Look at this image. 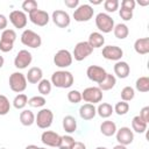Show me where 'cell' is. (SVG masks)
Masks as SVG:
<instances>
[{
  "label": "cell",
  "mask_w": 149,
  "mask_h": 149,
  "mask_svg": "<svg viewBox=\"0 0 149 149\" xmlns=\"http://www.w3.org/2000/svg\"><path fill=\"white\" fill-rule=\"evenodd\" d=\"M50 81H51V84L55 87H58V88H69V87H71L73 85L74 78H73V74L70 71L58 70V71H55L51 74V80Z\"/></svg>",
  "instance_id": "6da1fadb"
},
{
  "label": "cell",
  "mask_w": 149,
  "mask_h": 149,
  "mask_svg": "<svg viewBox=\"0 0 149 149\" xmlns=\"http://www.w3.org/2000/svg\"><path fill=\"white\" fill-rule=\"evenodd\" d=\"M95 26L99 29V33L108 34L113 30L115 23L112 16H109L107 13H98L95 15Z\"/></svg>",
  "instance_id": "7a4b0ae2"
},
{
  "label": "cell",
  "mask_w": 149,
  "mask_h": 149,
  "mask_svg": "<svg viewBox=\"0 0 149 149\" xmlns=\"http://www.w3.org/2000/svg\"><path fill=\"white\" fill-rule=\"evenodd\" d=\"M9 87L13 92L15 93H22L26 88H27V79H26V76L22 73V72H13L10 76H9Z\"/></svg>",
  "instance_id": "3957f363"
},
{
  "label": "cell",
  "mask_w": 149,
  "mask_h": 149,
  "mask_svg": "<svg viewBox=\"0 0 149 149\" xmlns=\"http://www.w3.org/2000/svg\"><path fill=\"white\" fill-rule=\"evenodd\" d=\"M21 43L23 45H26V47L36 49V48H40L41 47L42 38L34 30H31V29H24L22 31V34H21Z\"/></svg>",
  "instance_id": "277c9868"
},
{
  "label": "cell",
  "mask_w": 149,
  "mask_h": 149,
  "mask_svg": "<svg viewBox=\"0 0 149 149\" xmlns=\"http://www.w3.org/2000/svg\"><path fill=\"white\" fill-rule=\"evenodd\" d=\"M16 40V33L14 29H5L0 37V50L2 52H9L14 48V42Z\"/></svg>",
  "instance_id": "5b68a950"
},
{
  "label": "cell",
  "mask_w": 149,
  "mask_h": 149,
  "mask_svg": "<svg viewBox=\"0 0 149 149\" xmlns=\"http://www.w3.org/2000/svg\"><path fill=\"white\" fill-rule=\"evenodd\" d=\"M93 14H94L93 7L88 3H83L74 9L72 16L77 22H87L93 17Z\"/></svg>",
  "instance_id": "8992f818"
},
{
  "label": "cell",
  "mask_w": 149,
  "mask_h": 149,
  "mask_svg": "<svg viewBox=\"0 0 149 149\" xmlns=\"http://www.w3.org/2000/svg\"><path fill=\"white\" fill-rule=\"evenodd\" d=\"M54 121V113L49 108H42L40 112H37V115L35 116V123L41 129H47L52 125Z\"/></svg>",
  "instance_id": "52a82bcc"
},
{
  "label": "cell",
  "mask_w": 149,
  "mask_h": 149,
  "mask_svg": "<svg viewBox=\"0 0 149 149\" xmlns=\"http://www.w3.org/2000/svg\"><path fill=\"white\" fill-rule=\"evenodd\" d=\"M92 52H93V48L87 43V41H81L74 45L72 58H74V61L77 62H81L85 58H87Z\"/></svg>",
  "instance_id": "ba28073f"
},
{
  "label": "cell",
  "mask_w": 149,
  "mask_h": 149,
  "mask_svg": "<svg viewBox=\"0 0 149 149\" xmlns=\"http://www.w3.org/2000/svg\"><path fill=\"white\" fill-rule=\"evenodd\" d=\"M81 100L86 101L87 104H98L102 100V91L98 86H90L86 87L81 92Z\"/></svg>",
  "instance_id": "9c48e42d"
},
{
  "label": "cell",
  "mask_w": 149,
  "mask_h": 149,
  "mask_svg": "<svg viewBox=\"0 0 149 149\" xmlns=\"http://www.w3.org/2000/svg\"><path fill=\"white\" fill-rule=\"evenodd\" d=\"M72 54L66 49L58 50L54 56V64L61 69H65L72 64Z\"/></svg>",
  "instance_id": "30bf717a"
},
{
  "label": "cell",
  "mask_w": 149,
  "mask_h": 149,
  "mask_svg": "<svg viewBox=\"0 0 149 149\" xmlns=\"http://www.w3.org/2000/svg\"><path fill=\"white\" fill-rule=\"evenodd\" d=\"M31 62H33L31 52H29L26 49H22L16 54V56L14 58V66L19 70H23V69L28 68V65H30Z\"/></svg>",
  "instance_id": "8fae6325"
},
{
  "label": "cell",
  "mask_w": 149,
  "mask_h": 149,
  "mask_svg": "<svg viewBox=\"0 0 149 149\" xmlns=\"http://www.w3.org/2000/svg\"><path fill=\"white\" fill-rule=\"evenodd\" d=\"M107 72L104 68L99 66V65H90L86 69V76L91 81H94L97 84H100L105 77H106Z\"/></svg>",
  "instance_id": "7c38bea8"
},
{
  "label": "cell",
  "mask_w": 149,
  "mask_h": 149,
  "mask_svg": "<svg viewBox=\"0 0 149 149\" xmlns=\"http://www.w3.org/2000/svg\"><path fill=\"white\" fill-rule=\"evenodd\" d=\"M101 55L105 59L118 62V61H121V58L123 56V51L118 45H105L102 48Z\"/></svg>",
  "instance_id": "4fadbf2b"
},
{
  "label": "cell",
  "mask_w": 149,
  "mask_h": 149,
  "mask_svg": "<svg viewBox=\"0 0 149 149\" xmlns=\"http://www.w3.org/2000/svg\"><path fill=\"white\" fill-rule=\"evenodd\" d=\"M115 136H116L118 143L126 146V147L134 141V132L129 127H121V128L116 129Z\"/></svg>",
  "instance_id": "5bb4252c"
},
{
  "label": "cell",
  "mask_w": 149,
  "mask_h": 149,
  "mask_svg": "<svg viewBox=\"0 0 149 149\" xmlns=\"http://www.w3.org/2000/svg\"><path fill=\"white\" fill-rule=\"evenodd\" d=\"M9 21L10 23L17 28V29H23L26 26H27V22H28V16L22 10H12L9 13Z\"/></svg>",
  "instance_id": "9a60e30c"
},
{
  "label": "cell",
  "mask_w": 149,
  "mask_h": 149,
  "mask_svg": "<svg viewBox=\"0 0 149 149\" xmlns=\"http://www.w3.org/2000/svg\"><path fill=\"white\" fill-rule=\"evenodd\" d=\"M51 20L59 28H66L70 26V22H71L69 13L65 10H62V9H56L55 12H52Z\"/></svg>",
  "instance_id": "2e32d148"
},
{
  "label": "cell",
  "mask_w": 149,
  "mask_h": 149,
  "mask_svg": "<svg viewBox=\"0 0 149 149\" xmlns=\"http://www.w3.org/2000/svg\"><path fill=\"white\" fill-rule=\"evenodd\" d=\"M29 20L31 23H34L35 26H38V27H44L49 23L50 21V16L49 14L45 12V10H42V9H36L34 10L33 13L29 14Z\"/></svg>",
  "instance_id": "e0dca14e"
},
{
  "label": "cell",
  "mask_w": 149,
  "mask_h": 149,
  "mask_svg": "<svg viewBox=\"0 0 149 149\" xmlns=\"http://www.w3.org/2000/svg\"><path fill=\"white\" fill-rule=\"evenodd\" d=\"M41 141L47 147L58 148L59 142H61V135L52 130H44L41 134Z\"/></svg>",
  "instance_id": "ac0fdd59"
},
{
  "label": "cell",
  "mask_w": 149,
  "mask_h": 149,
  "mask_svg": "<svg viewBox=\"0 0 149 149\" xmlns=\"http://www.w3.org/2000/svg\"><path fill=\"white\" fill-rule=\"evenodd\" d=\"M113 69H114V74L118 78H121V79L127 78L130 73V66L128 65L127 62H123V61H118L114 64Z\"/></svg>",
  "instance_id": "d6986e66"
},
{
  "label": "cell",
  "mask_w": 149,
  "mask_h": 149,
  "mask_svg": "<svg viewBox=\"0 0 149 149\" xmlns=\"http://www.w3.org/2000/svg\"><path fill=\"white\" fill-rule=\"evenodd\" d=\"M97 115V107L92 104H84L79 108V116L83 120H92Z\"/></svg>",
  "instance_id": "ffe728a7"
},
{
  "label": "cell",
  "mask_w": 149,
  "mask_h": 149,
  "mask_svg": "<svg viewBox=\"0 0 149 149\" xmlns=\"http://www.w3.org/2000/svg\"><path fill=\"white\" fill-rule=\"evenodd\" d=\"M43 71L38 66H33L28 70V73L26 74V79L30 84H38L43 78Z\"/></svg>",
  "instance_id": "44dd1931"
},
{
  "label": "cell",
  "mask_w": 149,
  "mask_h": 149,
  "mask_svg": "<svg viewBox=\"0 0 149 149\" xmlns=\"http://www.w3.org/2000/svg\"><path fill=\"white\" fill-rule=\"evenodd\" d=\"M134 50L139 55H147L149 52V37H141L134 42Z\"/></svg>",
  "instance_id": "7402d4cb"
},
{
  "label": "cell",
  "mask_w": 149,
  "mask_h": 149,
  "mask_svg": "<svg viewBox=\"0 0 149 149\" xmlns=\"http://www.w3.org/2000/svg\"><path fill=\"white\" fill-rule=\"evenodd\" d=\"M87 43H88L93 49H95V48H101V47H104V44H105V37H104V35H102L101 33H99V31H93V33L90 34Z\"/></svg>",
  "instance_id": "603a6c76"
},
{
  "label": "cell",
  "mask_w": 149,
  "mask_h": 149,
  "mask_svg": "<svg viewBox=\"0 0 149 149\" xmlns=\"http://www.w3.org/2000/svg\"><path fill=\"white\" fill-rule=\"evenodd\" d=\"M116 125L115 122L111 121V120H106V121H102L101 125H100V132L102 135L109 137V136H113L115 135L116 133Z\"/></svg>",
  "instance_id": "cb8c5ba5"
},
{
  "label": "cell",
  "mask_w": 149,
  "mask_h": 149,
  "mask_svg": "<svg viewBox=\"0 0 149 149\" xmlns=\"http://www.w3.org/2000/svg\"><path fill=\"white\" fill-rule=\"evenodd\" d=\"M115 84H116V77L114 74L107 72L105 79L100 84H98V87L101 91H109V90H112L115 86Z\"/></svg>",
  "instance_id": "d4e9b609"
},
{
  "label": "cell",
  "mask_w": 149,
  "mask_h": 149,
  "mask_svg": "<svg viewBox=\"0 0 149 149\" xmlns=\"http://www.w3.org/2000/svg\"><path fill=\"white\" fill-rule=\"evenodd\" d=\"M63 129L68 134H72L77 129V120L72 115H66L63 118Z\"/></svg>",
  "instance_id": "484cf974"
},
{
  "label": "cell",
  "mask_w": 149,
  "mask_h": 149,
  "mask_svg": "<svg viewBox=\"0 0 149 149\" xmlns=\"http://www.w3.org/2000/svg\"><path fill=\"white\" fill-rule=\"evenodd\" d=\"M114 109H113V106L108 102H101L99 104V106L97 107V114L102 118V119H107L109 118L112 114H113Z\"/></svg>",
  "instance_id": "4316f807"
},
{
  "label": "cell",
  "mask_w": 149,
  "mask_h": 149,
  "mask_svg": "<svg viewBox=\"0 0 149 149\" xmlns=\"http://www.w3.org/2000/svg\"><path fill=\"white\" fill-rule=\"evenodd\" d=\"M20 122L26 127H29L35 123V114L33 113V111L22 109V112L20 113Z\"/></svg>",
  "instance_id": "83f0119b"
},
{
  "label": "cell",
  "mask_w": 149,
  "mask_h": 149,
  "mask_svg": "<svg viewBox=\"0 0 149 149\" xmlns=\"http://www.w3.org/2000/svg\"><path fill=\"white\" fill-rule=\"evenodd\" d=\"M147 127H148V123L144 122L139 115H135L132 120V130L135 132V133H139V134H142L147 130Z\"/></svg>",
  "instance_id": "f1b7e54d"
},
{
  "label": "cell",
  "mask_w": 149,
  "mask_h": 149,
  "mask_svg": "<svg viewBox=\"0 0 149 149\" xmlns=\"http://www.w3.org/2000/svg\"><path fill=\"white\" fill-rule=\"evenodd\" d=\"M113 33H114V36L119 40H125L128 34H129V29L127 27V24L125 23H118L114 26L113 28Z\"/></svg>",
  "instance_id": "f546056e"
},
{
  "label": "cell",
  "mask_w": 149,
  "mask_h": 149,
  "mask_svg": "<svg viewBox=\"0 0 149 149\" xmlns=\"http://www.w3.org/2000/svg\"><path fill=\"white\" fill-rule=\"evenodd\" d=\"M135 88L139 92H142V93L148 92L149 91V77L142 76V77L137 78L136 81H135Z\"/></svg>",
  "instance_id": "4dcf8cb0"
},
{
  "label": "cell",
  "mask_w": 149,
  "mask_h": 149,
  "mask_svg": "<svg viewBox=\"0 0 149 149\" xmlns=\"http://www.w3.org/2000/svg\"><path fill=\"white\" fill-rule=\"evenodd\" d=\"M27 105H28V97L24 93H19L13 100V106L16 109H23Z\"/></svg>",
  "instance_id": "1f68e13d"
},
{
  "label": "cell",
  "mask_w": 149,
  "mask_h": 149,
  "mask_svg": "<svg viewBox=\"0 0 149 149\" xmlns=\"http://www.w3.org/2000/svg\"><path fill=\"white\" fill-rule=\"evenodd\" d=\"M51 88H52V84L50 80L48 79H42L38 84H37V90L38 92L41 93V95H48L50 92H51Z\"/></svg>",
  "instance_id": "d6a6232c"
},
{
  "label": "cell",
  "mask_w": 149,
  "mask_h": 149,
  "mask_svg": "<svg viewBox=\"0 0 149 149\" xmlns=\"http://www.w3.org/2000/svg\"><path fill=\"white\" fill-rule=\"evenodd\" d=\"M45 102H47V100L43 95H35V97H31L30 99H28V105L34 108H41L45 105Z\"/></svg>",
  "instance_id": "836d02e7"
},
{
  "label": "cell",
  "mask_w": 149,
  "mask_h": 149,
  "mask_svg": "<svg viewBox=\"0 0 149 149\" xmlns=\"http://www.w3.org/2000/svg\"><path fill=\"white\" fill-rule=\"evenodd\" d=\"M135 97V90L132 87V86H125L122 90H121V100L122 101H130L133 100Z\"/></svg>",
  "instance_id": "e575fe53"
},
{
  "label": "cell",
  "mask_w": 149,
  "mask_h": 149,
  "mask_svg": "<svg viewBox=\"0 0 149 149\" xmlns=\"http://www.w3.org/2000/svg\"><path fill=\"white\" fill-rule=\"evenodd\" d=\"M74 139L71 135H64L61 136V142L58 146V149H71L73 143H74Z\"/></svg>",
  "instance_id": "d590c367"
},
{
  "label": "cell",
  "mask_w": 149,
  "mask_h": 149,
  "mask_svg": "<svg viewBox=\"0 0 149 149\" xmlns=\"http://www.w3.org/2000/svg\"><path fill=\"white\" fill-rule=\"evenodd\" d=\"M36 9H38L37 1H35V0H26V1L22 2V12L30 14Z\"/></svg>",
  "instance_id": "8d00e7d4"
},
{
  "label": "cell",
  "mask_w": 149,
  "mask_h": 149,
  "mask_svg": "<svg viewBox=\"0 0 149 149\" xmlns=\"http://www.w3.org/2000/svg\"><path fill=\"white\" fill-rule=\"evenodd\" d=\"M113 109H114V112H115L118 115H125V114H127L128 111H129V104L121 100V101H119V102L115 104V106L113 107Z\"/></svg>",
  "instance_id": "74e56055"
},
{
  "label": "cell",
  "mask_w": 149,
  "mask_h": 149,
  "mask_svg": "<svg viewBox=\"0 0 149 149\" xmlns=\"http://www.w3.org/2000/svg\"><path fill=\"white\" fill-rule=\"evenodd\" d=\"M10 109V102L8 98L3 94H0V115H6Z\"/></svg>",
  "instance_id": "f35d334b"
},
{
  "label": "cell",
  "mask_w": 149,
  "mask_h": 149,
  "mask_svg": "<svg viewBox=\"0 0 149 149\" xmlns=\"http://www.w3.org/2000/svg\"><path fill=\"white\" fill-rule=\"evenodd\" d=\"M104 8L107 13H114L119 9V1L118 0H106L104 2Z\"/></svg>",
  "instance_id": "ab89813d"
},
{
  "label": "cell",
  "mask_w": 149,
  "mask_h": 149,
  "mask_svg": "<svg viewBox=\"0 0 149 149\" xmlns=\"http://www.w3.org/2000/svg\"><path fill=\"white\" fill-rule=\"evenodd\" d=\"M68 100L71 104H78L81 101V92H79L78 90H71L68 93Z\"/></svg>",
  "instance_id": "60d3db41"
},
{
  "label": "cell",
  "mask_w": 149,
  "mask_h": 149,
  "mask_svg": "<svg viewBox=\"0 0 149 149\" xmlns=\"http://www.w3.org/2000/svg\"><path fill=\"white\" fill-rule=\"evenodd\" d=\"M119 15L123 21H130L133 19V10L126 9V8H120L119 9Z\"/></svg>",
  "instance_id": "b9f144b4"
},
{
  "label": "cell",
  "mask_w": 149,
  "mask_h": 149,
  "mask_svg": "<svg viewBox=\"0 0 149 149\" xmlns=\"http://www.w3.org/2000/svg\"><path fill=\"white\" fill-rule=\"evenodd\" d=\"M135 6H136L135 0H122L121 1V7L122 8H126V9H129V10H134Z\"/></svg>",
  "instance_id": "7bdbcfd3"
},
{
  "label": "cell",
  "mask_w": 149,
  "mask_h": 149,
  "mask_svg": "<svg viewBox=\"0 0 149 149\" xmlns=\"http://www.w3.org/2000/svg\"><path fill=\"white\" fill-rule=\"evenodd\" d=\"M144 122H149V106H144L141 111H140V115H139Z\"/></svg>",
  "instance_id": "ee69618b"
},
{
  "label": "cell",
  "mask_w": 149,
  "mask_h": 149,
  "mask_svg": "<svg viewBox=\"0 0 149 149\" xmlns=\"http://www.w3.org/2000/svg\"><path fill=\"white\" fill-rule=\"evenodd\" d=\"M64 5H65L68 8L76 9V8L79 6V0H64Z\"/></svg>",
  "instance_id": "f6af8a7d"
},
{
  "label": "cell",
  "mask_w": 149,
  "mask_h": 149,
  "mask_svg": "<svg viewBox=\"0 0 149 149\" xmlns=\"http://www.w3.org/2000/svg\"><path fill=\"white\" fill-rule=\"evenodd\" d=\"M7 24H8V19L3 15V14H0V30H5L7 29Z\"/></svg>",
  "instance_id": "bcb514c9"
},
{
  "label": "cell",
  "mask_w": 149,
  "mask_h": 149,
  "mask_svg": "<svg viewBox=\"0 0 149 149\" xmlns=\"http://www.w3.org/2000/svg\"><path fill=\"white\" fill-rule=\"evenodd\" d=\"M71 149H86V146H85V143H83L80 141H76Z\"/></svg>",
  "instance_id": "7dc6e473"
},
{
  "label": "cell",
  "mask_w": 149,
  "mask_h": 149,
  "mask_svg": "<svg viewBox=\"0 0 149 149\" xmlns=\"http://www.w3.org/2000/svg\"><path fill=\"white\" fill-rule=\"evenodd\" d=\"M113 149H127V147L126 146H122V144H116V146H114L113 147Z\"/></svg>",
  "instance_id": "c3c4849f"
},
{
  "label": "cell",
  "mask_w": 149,
  "mask_h": 149,
  "mask_svg": "<svg viewBox=\"0 0 149 149\" xmlns=\"http://www.w3.org/2000/svg\"><path fill=\"white\" fill-rule=\"evenodd\" d=\"M24 149H40V147H37V146H35V144H29V146H27Z\"/></svg>",
  "instance_id": "681fc988"
},
{
  "label": "cell",
  "mask_w": 149,
  "mask_h": 149,
  "mask_svg": "<svg viewBox=\"0 0 149 149\" xmlns=\"http://www.w3.org/2000/svg\"><path fill=\"white\" fill-rule=\"evenodd\" d=\"M3 64H5V58H3V56L0 55V69L3 66Z\"/></svg>",
  "instance_id": "f907efd6"
},
{
  "label": "cell",
  "mask_w": 149,
  "mask_h": 149,
  "mask_svg": "<svg viewBox=\"0 0 149 149\" xmlns=\"http://www.w3.org/2000/svg\"><path fill=\"white\" fill-rule=\"evenodd\" d=\"M90 2H91L92 5H99V3H101L102 1H100V0H90Z\"/></svg>",
  "instance_id": "816d5d0a"
},
{
  "label": "cell",
  "mask_w": 149,
  "mask_h": 149,
  "mask_svg": "<svg viewBox=\"0 0 149 149\" xmlns=\"http://www.w3.org/2000/svg\"><path fill=\"white\" fill-rule=\"evenodd\" d=\"M139 3L141 5V6H147V5H149V0H146V1H139Z\"/></svg>",
  "instance_id": "f5cc1de1"
},
{
  "label": "cell",
  "mask_w": 149,
  "mask_h": 149,
  "mask_svg": "<svg viewBox=\"0 0 149 149\" xmlns=\"http://www.w3.org/2000/svg\"><path fill=\"white\" fill-rule=\"evenodd\" d=\"M95 149H107V148L106 147H97Z\"/></svg>",
  "instance_id": "db71d44e"
},
{
  "label": "cell",
  "mask_w": 149,
  "mask_h": 149,
  "mask_svg": "<svg viewBox=\"0 0 149 149\" xmlns=\"http://www.w3.org/2000/svg\"><path fill=\"white\" fill-rule=\"evenodd\" d=\"M40 149H47V148H40Z\"/></svg>",
  "instance_id": "11a10c76"
},
{
  "label": "cell",
  "mask_w": 149,
  "mask_h": 149,
  "mask_svg": "<svg viewBox=\"0 0 149 149\" xmlns=\"http://www.w3.org/2000/svg\"><path fill=\"white\" fill-rule=\"evenodd\" d=\"M0 149H6V148H0Z\"/></svg>",
  "instance_id": "9f6ffc18"
}]
</instances>
